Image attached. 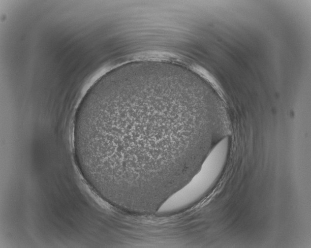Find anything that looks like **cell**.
Masks as SVG:
<instances>
[{"mask_svg":"<svg viewBox=\"0 0 311 248\" xmlns=\"http://www.w3.org/2000/svg\"><path fill=\"white\" fill-rule=\"evenodd\" d=\"M228 128L225 112L194 72L162 61L131 62L103 75L82 99L73 124L75 159L109 204L153 214Z\"/></svg>","mask_w":311,"mask_h":248,"instance_id":"1","label":"cell"},{"mask_svg":"<svg viewBox=\"0 0 311 248\" xmlns=\"http://www.w3.org/2000/svg\"><path fill=\"white\" fill-rule=\"evenodd\" d=\"M228 150L229 138L226 136L213 147L196 173L163 203L156 214L181 211L199 200L218 179L225 164Z\"/></svg>","mask_w":311,"mask_h":248,"instance_id":"2","label":"cell"}]
</instances>
